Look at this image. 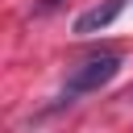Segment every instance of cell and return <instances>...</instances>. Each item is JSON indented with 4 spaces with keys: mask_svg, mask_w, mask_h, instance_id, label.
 I'll return each instance as SVG.
<instances>
[{
    "mask_svg": "<svg viewBox=\"0 0 133 133\" xmlns=\"http://www.w3.org/2000/svg\"><path fill=\"white\" fill-rule=\"evenodd\" d=\"M121 54H91L87 62H79L71 75H66V87H62V100L71 104V100H79V96H87V91H100L104 83H112L116 75H121Z\"/></svg>",
    "mask_w": 133,
    "mask_h": 133,
    "instance_id": "6da1fadb",
    "label": "cell"
},
{
    "mask_svg": "<svg viewBox=\"0 0 133 133\" xmlns=\"http://www.w3.org/2000/svg\"><path fill=\"white\" fill-rule=\"evenodd\" d=\"M125 4H129V0H104V4L87 8V12H79V17H75V33H79V37H91V33L108 29V25L125 12Z\"/></svg>",
    "mask_w": 133,
    "mask_h": 133,
    "instance_id": "7a4b0ae2",
    "label": "cell"
},
{
    "mask_svg": "<svg viewBox=\"0 0 133 133\" xmlns=\"http://www.w3.org/2000/svg\"><path fill=\"white\" fill-rule=\"evenodd\" d=\"M58 4H62V0H37V4H33V12H37V17H42V12H54V8H58Z\"/></svg>",
    "mask_w": 133,
    "mask_h": 133,
    "instance_id": "3957f363",
    "label": "cell"
}]
</instances>
